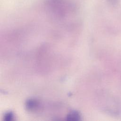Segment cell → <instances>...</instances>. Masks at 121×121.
Wrapping results in <instances>:
<instances>
[{
  "mask_svg": "<svg viewBox=\"0 0 121 121\" xmlns=\"http://www.w3.org/2000/svg\"><path fill=\"white\" fill-rule=\"evenodd\" d=\"M47 7L55 13H66L74 9L75 3L72 0H47Z\"/></svg>",
  "mask_w": 121,
  "mask_h": 121,
  "instance_id": "cell-1",
  "label": "cell"
},
{
  "mask_svg": "<svg viewBox=\"0 0 121 121\" xmlns=\"http://www.w3.org/2000/svg\"><path fill=\"white\" fill-rule=\"evenodd\" d=\"M39 103L35 99H30L26 103V108L30 111L36 110L38 108Z\"/></svg>",
  "mask_w": 121,
  "mask_h": 121,
  "instance_id": "cell-2",
  "label": "cell"
},
{
  "mask_svg": "<svg viewBox=\"0 0 121 121\" xmlns=\"http://www.w3.org/2000/svg\"><path fill=\"white\" fill-rule=\"evenodd\" d=\"M66 118L68 121H79L80 120V115L77 112L72 111L68 114Z\"/></svg>",
  "mask_w": 121,
  "mask_h": 121,
  "instance_id": "cell-3",
  "label": "cell"
},
{
  "mask_svg": "<svg viewBox=\"0 0 121 121\" xmlns=\"http://www.w3.org/2000/svg\"><path fill=\"white\" fill-rule=\"evenodd\" d=\"M14 116L13 113L11 112H7L5 114L4 116V120L6 121H10L14 120Z\"/></svg>",
  "mask_w": 121,
  "mask_h": 121,
  "instance_id": "cell-4",
  "label": "cell"
},
{
  "mask_svg": "<svg viewBox=\"0 0 121 121\" xmlns=\"http://www.w3.org/2000/svg\"><path fill=\"white\" fill-rule=\"evenodd\" d=\"M111 0V1H112H112H115V0Z\"/></svg>",
  "mask_w": 121,
  "mask_h": 121,
  "instance_id": "cell-5",
  "label": "cell"
}]
</instances>
